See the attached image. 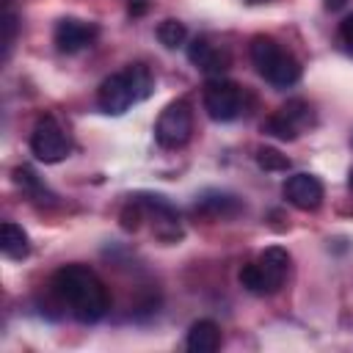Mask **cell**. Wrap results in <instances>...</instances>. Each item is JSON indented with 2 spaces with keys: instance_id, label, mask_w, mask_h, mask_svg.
<instances>
[{
  "instance_id": "cell-15",
  "label": "cell",
  "mask_w": 353,
  "mask_h": 353,
  "mask_svg": "<svg viewBox=\"0 0 353 353\" xmlns=\"http://www.w3.org/2000/svg\"><path fill=\"white\" fill-rule=\"evenodd\" d=\"M262 130H265V132H270V135H276L279 141H295V138H298V132H301V130H298V127H295V124H292L281 110H279V113H273V116H268V121L262 124Z\"/></svg>"
},
{
  "instance_id": "cell-17",
  "label": "cell",
  "mask_w": 353,
  "mask_h": 353,
  "mask_svg": "<svg viewBox=\"0 0 353 353\" xmlns=\"http://www.w3.org/2000/svg\"><path fill=\"white\" fill-rule=\"evenodd\" d=\"M256 165L265 168V171H287L290 168V157L281 154L273 146H259L256 149Z\"/></svg>"
},
{
  "instance_id": "cell-1",
  "label": "cell",
  "mask_w": 353,
  "mask_h": 353,
  "mask_svg": "<svg viewBox=\"0 0 353 353\" xmlns=\"http://www.w3.org/2000/svg\"><path fill=\"white\" fill-rule=\"evenodd\" d=\"M52 292L72 312V317L80 323H99L110 309V298H108L105 284L85 265L58 268L52 276Z\"/></svg>"
},
{
  "instance_id": "cell-18",
  "label": "cell",
  "mask_w": 353,
  "mask_h": 353,
  "mask_svg": "<svg viewBox=\"0 0 353 353\" xmlns=\"http://www.w3.org/2000/svg\"><path fill=\"white\" fill-rule=\"evenodd\" d=\"M279 110H281V113H284V116H287L298 130H303V127L312 121V108H309L303 99H290V102H287V105H281Z\"/></svg>"
},
{
  "instance_id": "cell-26",
  "label": "cell",
  "mask_w": 353,
  "mask_h": 353,
  "mask_svg": "<svg viewBox=\"0 0 353 353\" xmlns=\"http://www.w3.org/2000/svg\"><path fill=\"white\" fill-rule=\"evenodd\" d=\"M248 3H262V0H248Z\"/></svg>"
},
{
  "instance_id": "cell-2",
  "label": "cell",
  "mask_w": 353,
  "mask_h": 353,
  "mask_svg": "<svg viewBox=\"0 0 353 353\" xmlns=\"http://www.w3.org/2000/svg\"><path fill=\"white\" fill-rule=\"evenodd\" d=\"M152 85H154L152 72L143 63H130L127 69L102 80V85L97 91V105L110 116H121L135 102L146 99L152 94Z\"/></svg>"
},
{
  "instance_id": "cell-24",
  "label": "cell",
  "mask_w": 353,
  "mask_h": 353,
  "mask_svg": "<svg viewBox=\"0 0 353 353\" xmlns=\"http://www.w3.org/2000/svg\"><path fill=\"white\" fill-rule=\"evenodd\" d=\"M347 185H350V190H353V171H350V179H347Z\"/></svg>"
},
{
  "instance_id": "cell-16",
  "label": "cell",
  "mask_w": 353,
  "mask_h": 353,
  "mask_svg": "<svg viewBox=\"0 0 353 353\" xmlns=\"http://www.w3.org/2000/svg\"><path fill=\"white\" fill-rule=\"evenodd\" d=\"M237 279H240V284H243L251 295H270V292H268V284H265V276H262V270H259L256 262L243 265Z\"/></svg>"
},
{
  "instance_id": "cell-20",
  "label": "cell",
  "mask_w": 353,
  "mask_h": 353,
  "mask_svg": "<svg viewBox=\"0 0 353 353\" xmlns=\"http://www.w3.org/2000/svg\"><path fill=\"white\" fill-rule=\"evenodd\" d=\"M14 182L22 188V190H36V193H44V185L39 182V176L28 168V165H22V168H14Z\"/></svg>"
},
{
  "instance_id": "cell-10",
  "label": "cell",
  "mask_w": 353,
  "mask_h": 353,
  "mask_svg": "<svg viewBox=\"0 0 353 353\" xmlns=\"http://www.w3.org/2000/svg\"><path fill=\"white\" fill-rule=\"evenodd\" d=\"M256 265H259V270L265 276L268 292H276L284 284V276H287V268H290V254L284 248H279V245H270L256 256Z\"/></svg>"
},
{
  "instance_id": "cell-14",
  "label": "cell",
  "mask_w": 353,
  "mask_h": 353,
  "mask_svg": "<svg viewBox=\"0 0 353 353\" xmlns=\"http://www.w3.org/2000/svg\"><path fill=\"white\" fill-rule=\"evenodd\" d=\"M157 39H160L163 47L176 50L179 44H185L188 30H185V25H182L179 19H163V22L157 25Z\"/></svg>"
},
{
  "instance_id": "cell-5",
  "label": "cell",
  "mask_w": 353,
  "mask_h": 353,
  "mask_svg": "<svg viewBox=\"0 0 353 353\" xmlns=\"http://www.w3.org/2000/svg\"><path fill=\"white\" fill-rule=\"evenodd\" d=\"M204 110L212 121H232L243 113V88L232 80L212 77L204 85Z\"/></svg>"
},
{
  "instance_id": "cell-25",
  "label": "cell",
  "mask_w": 353,
  "mask_h": 353,
  "mask_svg": "<svg viewBox=\"0 0 353 353\" xmlns=\"http://www.w3.org/2000/svg\"><path fill=\"white\" fill-rule=\"evenodd\" d=\"M130 3H146V0H130Z\"/></svg>"
},
{
  "instance_id": "cell-8",
  "label": "cell",
  "mask_w": 353,
  "mask_h": 353,
  "mask_svg": "<svg viewBox=\"0 0 353 353\" xmlns=\"http://www.w3.org/2000/svg\"><path fill=\"white\" fill-rule=\"evenodd\" d=\"M99 36V28L94 22H83V19H74V17H63L58 25H55V47L61 52H80L83 47H88L94 39Z\"/></svg>"
},
{
  "instance_id": "cell-21",
  "label": "cell",
  "mask_w": 353,
  "mask_h": 353,
  "mask_svg": "<svg viewBox=\"0 0 353 353\" xmlns=\"http://www.w3.org/2000/svg\"><path fill=\"white\" fill-rule=\"evenodd\" d=\"M3 30H6L3 44H6V55H8V50H11V44H14V36H17V14H14L11 8H6V17H3Z\"/></svg>"
},
{
  "instance_id": "cell-9",
  "label": "cell",
  "mask_w": 353,
  "mask_h": 353,
  "mask_svg": "<svg viewBox=\"0 0 353 353\" xmlns=\"http://www.w3.org/2000/svg\"><path fill=\"white\" fill-rule=\"evenodd\" d=\"M188 58H190V63H196L201 72L215 74V77H221V72L229 69V52L221 50V47H215V44L207 41V39H193V41L188 44Z\"/></svg>"
},
{
  "instance_id": "cell-23",
  "label": "cell",
  "mask_w": 353,
  "mask_h": 353,
  "mask_svg": "<svg viewBox=\"0 0 353 353\" xmlns=\"http://www.w3.org/2000/svg\"><path fill=\"white\" fill-rule=\"evenodd\" d=\"M345 3H347V0H325V8H328V11H339Z\"/></svg>"
},
{
  "instance_id": "cell-19",
  "label": "cell",
  "mask_w": 353,
  "mask_h": 353,
  "mask_svg": "<svg viewBox=\"0 0 353 353\" xmlns=\"http://www.w3.org/2000/svg\"><path fill=\"white\" fill-rule=\"evenodd\" d=\"M141 215H143V201H141V199L130 201V204L121 210V229L135 232V229L141 226Z\"/></svg>"
},
{
  "instance_id": "cell-6",
  "label": "cell",
  "mask_w": 353,
  "mask_h": 353,
  "mask_svg": "<svg viewBox=\"0 0 353 353\" xmlns=\"http://www.w3.org/2000/svg\"><path fill=\"white\" fill-rule=\"evenodd\" d=\"M30 152L41 163H61L69 154V138L52 116H41L30 132Z\"/></svg>"
},
{
  "instance_id": "cell-3",
  "label": "cell",
  "mask_w": 353,
  "mask_h": 353,
  "mask_svg": "<svg viewBox=\"0 0 353 353\" xmlns=\"http://www.w3.org/2000/svg\"><path fill=\"white\" fill-rule=\"evenodd\" d=\"M251 61L273 88H290L301 77V63L287 50H281V44L270 36L251 39Z\"/></svg>"
},
{
  "instance_id": "cell-11",
  "label": "cell",
  "mask_w": 353,
  "mask_h": 353,
  "mask_svg": "<svg viewBox=\"0 0 353 353\" xmlns=\"http://www.w3.org/2000/svg\"><path fill=\"white\" fill-rule=\"evenodd\" d=\"M188 350L193 353H212L221 347V328L212 320H196L188 328V339H185Z\"/></svg>"
},
{
  "instance_id": "cell-12",
  "label": "cell",
  "mask_w": 353,
  "mask_h": 353,
  "mask_svg": "<svg viewBox=\"0 0 353 353\" xmlns=\"http://www.w3.org/2000/svg\"><path fill=\"white\" fill-rule=\"evenodd\" d=\"M0 251L8 259H25L30 254V240H28L25 229L17 226L14 221H6L0 226Z\"/></svg>"
},
{
  "instance_id": "cell-22",
  "label": "cell",
  "mask_w": 353,
  "mask_h": 353,
  "mask_svg": "<svg viewBox=\"0 0 353 353\" xmlns=\"http://www.w3.org/2000/svg\"><path fill=\"white\" fill-rule=\"evenodd\" d=\"M339 39H342L345 50H347V52H353V14L342 19V25H339Z\"/></svg>"
},
{
  "instance_id": "cell-13",
  "label": "cell",
  "mask_w": 353,
  "mask_h": 353,
  "mask_svg": "<svg viewBox=\"0 0 353 353\" xmlns=\"http://www.w3.org/2000/svg\"><path fill=\"white\" fill-rule=\"evenodd\" d=\"M196 210H201V212H207V215H212V218H226V215H234V212H240V201L234 199V196H229V193H218V190H210V193H204L199 201H196Z\"/></svg>"
},
{
  "instance_id": "cell-4",
  "label": "cell",
  "mask_w": 353,
  "mask_h": 353,
  "mask_svg": "<svg viewBox=\"0 0 353 353\" xmlns=\"http://www.w3.org/2000/svg\"><path fill=\"white\" fill-rule=\"evenodd\" d=\"M193 132V110L185 99H174L168 102L154 124V138L163 149H179L190 141Z\"/></svg>"
},
{
  "instance_id": "cell-7",
  "label": "cell",
  "mask_w": 353,
  "mask_h": 353,
  "mask_svg": "<svg viewBox=\"0 0 353 353\" xmlns=\"http://www.w3.org/2000/svg\"><path fill=\"white\" fill-rule=\"evenodd\" d=\"M284 199H287L292 207L303 210V212L317 210V207L323 204V182H320L314 174H306V171L292 174V176H287V182H284Z\"/></svg>"
}]
</instances>
